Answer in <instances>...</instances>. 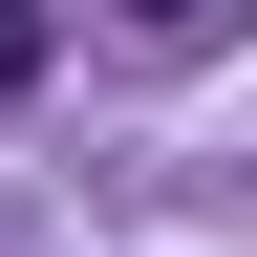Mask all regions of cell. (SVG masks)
<instances>
[{
    "label": "cell",
    "mask_w": 257,
    "mask_h": 257,
    "mask_svg": "<svg viewBox=\"0 0 257 257\" xmlns=\"http://www.w3.org/2000/svg\"><path fill=\"white\" fill-rule=\"evenodd\" d=\"M43 64H64V22H43V0H0V107H43Z\"/></svg>",
    "instance_id": "7a4b0ae2"
},
{
    "label": "cell",
    "mask_w": 257,
    "mask_h": 257,
    "mask_svg": "<svg viewBox=\"0 0 257 257\" xmlns=\"http://www.w3.org/2000/svg\"><path fill=\"white\" fill-rule=\"evenodd\" d=\"M107 43H150V64H214V43H236V0H107Z\"/></svg>",
    "instance_id": "6da1fadb"
}]
</instances>
